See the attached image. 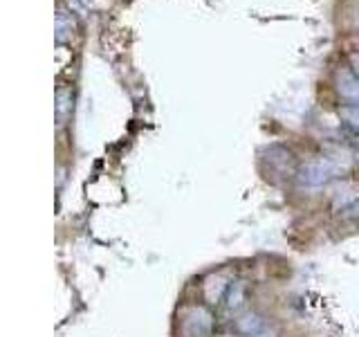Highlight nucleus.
<instances>
[{
	"instance_id": "obj_1",
	"label": "nucleus",
	"mask_w": 359,
	"mask_h": 337,
	"mask_svg": "<svg viewBox=\"0 0 359 337\" xmlns=\"http://www.w3.org/2000/svg\"><path fill=\"white\" fill-rule=\"evenodd\" d=\"M180 337H213L216 333V315L205 301H194L177 312Z\"/></svg>"
},
{
	"instance_id": "obj_2",
	"label": "nucleus",
	"mask_w": 359,
	"mask_h": 337,
	"mask_svg": "<svg viewBox=\"0 0 359 337\" xmlns=\"http://www.w3.org/2000/svg\"><path fill=\"white\" fill-rule=\"evenodd\" d=\"M339 171H341L339 164L332 162L330 157H312V160L299 166V171L294 176L297 183L303 187H323L339 176Z\"/></svg>"
},
{
	"instance_id": "obj_3",
	"label": "nucleus",
	"mask_w": 359,
	"mask_h": 337,
	"mask_svg": "<svg viewBox=\"0 0 359 337\" xmlns=\"http://www.w3.org/2000/svg\"><path fill=\"white\" fill-rule=\"evenodd\" d=\"M233 284V279L218 270V272H209L205 279H202L200 284V292H202V301L207 303V306H218V303L224 301V295H227L229 286Z\"/></svg>"
},
{
	"instance_id": "obj_4",
	"label": "nucleus",
	"mask_w": 359,
	"mask_h": 337,
	"mask_svg": "<svg viewBox=\"0 0 359 337\" xmlns=\"http://www.w3.org/2000/svg\"><path fill=\"white\" fill-rule=\"evenodd\" d=\"M267 326V319L261 310L256 308H245L233 317V331L241 337H254L256 333H261Z\"/></svg>"
},
{
	"instance_id": "obj_5",
	"label": "nucleus",
	"mask_w": 359,
	"mask_h": 337,
	"mask_svg": "<svg viewBox=\"0 0 359 337\" xmlns=\"http://www.w3.org/2000/svg\"><path fill=\"white\" fill-rule=\"evenodd\" d=\"M337 93L348 101V106H359V79L355 72H337Z\"/></svg>"
},
{
	"instance_id": "obj_6",
	"label": "nucleus",
	"mask_w": 359,
	"mask_h": 337,
	"mask_svg": "<svg viewBox=\"0 0 359 337\" xmlns=\"http://www.w3.org/2000/svg\"><path fill=\"white\" fill-rule=\"evenodd\" d=\"M224 308H227L229 312L238 315L245 310V303H247V284L245 281H233V284L229 286L227 295H224Z\"/></svg>"
},
{
	"instance_id": "obj_7",
	"label": "nucleus",
	"mask_w": 359,
	"mask_h": 337,
	"mask_svg": "<svg viewBox=\"0 0 359 337\" xmlns=\"http://www.w3.org/2000/svg\"><path fill=\"white\" fill-rule=\"evenodd\" d=\"M339 115H341V119L351 126L353 131H357L359 133V106H341L339 108Z\"/></svg>"
},
{
	"instance_id": "obj_8",
	"label": "nucleus",
	"mask_w": 359,
	"mask_h": 337,
	"mask_svg": "<svg viewBox=\"0 0 359 337\" xmlns=\"http://www.w3.org/2000/svg\"><path fill=\"white\" fill-rule=\"evenodd\" d=\"M254 337H278V331L276 329H269V326H265V329L261 333H256Z\"/></svg>"
},
{
	"instance_id": "obj_9",
	"label": "nucleus",
	"mask_w": 359,
	"mask_h": 337,
	"mask_svg": "<svg viewBox=\"0 0 359 337\" xmlns=\"http://www.w3.org/2000/svg\"><path fill=\"white\" fill-rule=\"evenodd\" d=\"M351 67H353L355 77L359 79V54H353V56H351Z\"/></svg>"
},
{
	"instance_id": "obj_10",
	"label": "nucleus",
	"mask_w": 359,
	"mask_h": 337,
	"mask_svg": "<svg viewBox=\"0 0 359 337\" xmlns=\"http://www.w3.org/2000/svg\"><path fill=\"white\" fill-rule=\"evenodd\" d=\"M355 25L359 27V14H357V18H355Z\"/></svg>"
}]
</instances>
